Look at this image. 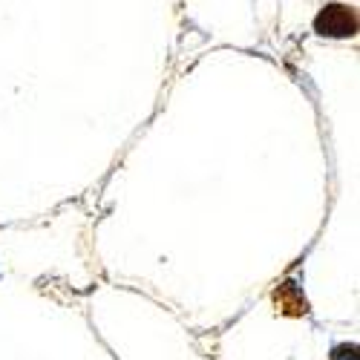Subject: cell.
I'll return each mask as SVG.
<instances>
[{
  "mask_svg": "<svg viewBox=\"0 0 360 360\" xmlns=\"http://www.w3.org/2000/svg\"><path fill=\"white\" fill-rule=\"evenodd\" d=\"M317 32L335 35V38L352 35V32H354V12L346 9V6H328V9L320 12V18H317Z\"/></svg>",
  "mask_w": 360,
  "mask_h": 360,
  "instance_id": "cell-1",
  "label": "cell"
}]
</instances>
